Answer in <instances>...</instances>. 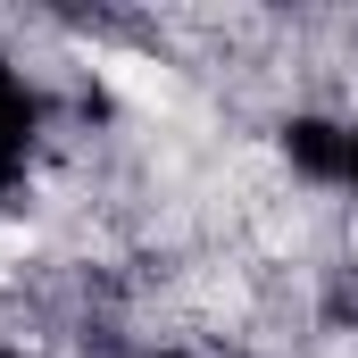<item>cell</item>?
Instances as JSON below:
<instances>
[{"label": "cell", "mask_w": 358, "mask_h": 358, "mask_svg": "<svg viewBox=\"0 0 358 358\" xmlns=\"http://www.w3.org/2000/svg\"><path fill=\"white\" fill-rule=\"evenodd\" d=\"M100 76L125 92V100H142V108H176V76H167V67H150V59H108Z\"/></svg>", "instance_id": "obj_1"}, {"label": "cell", "mask_w": 358, "mask_h": 358, "mask_svg": "<svg viewBox=\"0 0 358 358\" xmlns=\"http://www.w3.org/2000/svg\"><path fill=\"white\" fill-rule=\"evenodd\" d=\"M25 250H34V242H25V225H0V275L25 267Z\"/></svg>", "instance_id": "obj_2"}]
</instances>
